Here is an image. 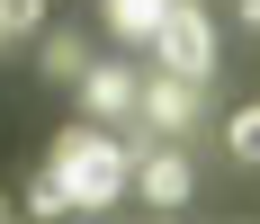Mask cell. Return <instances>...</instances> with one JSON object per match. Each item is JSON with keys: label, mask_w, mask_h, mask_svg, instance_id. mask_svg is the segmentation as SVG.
Here are the masks:
<instances>
[{"label": "cell", "mask_w": 260, "mask_h": 224, "mask_svg": "<svg viewBox=\"0 0 260 224\" xmlns=\"http://www.w3.org/2000/svg\"><path fill=\"white\" fill-rule=\"evenodd\" d=\"M45 171L72 188V215H108L126 198V179H135V144L126 135H90V117H81V125H63L45 144Z\"/></svg>", "instance_id": "6da1fadb"}, {"label": "cell", "mask_w": 260, "mask_h": 224, "mask_svg": "<svg viewBox=\"0 0 260 224\" xmlns=\"http://www.w3.org/2000/svg\"><path fill=\"white\" fill-rule=\"evenodd\" d=\"M144 45H153L161 72H188V81L215 72V18L198 9V0H171V9H161V27L144 36Z\"/></svg>", "instance_id": "7a4b0ae2"}, {"label": "cell", "mask_w": 260, "mask_h": 224, "mask_svg": "<svg viewBox=\"0 0 260 224\" xmlns=\"http://www.w3.org/2000/svg\"><path fill=\"white\" fill-rule=\"evenodd\" d=\"M126 188L153 206V215H180V206L198 198V171H188L180 135H161V144H135V179H126Z\"/></svg>", "instance_id": "3957f363"}, {"label": "cell", "mask_w": 260, "mask_h": 224, "mask_svg": "<svg viewBox=\"0 0 260 224\" xmlns=\"http://www.w3.org/2000/svg\"><path fill=\"white\" fill-rule=\"evenodd\" d=\"M198 117H207V81H188V72H153V81H144L135 125H153V135H188Z\"/></svg>", "instance_id": "277c9868"}, {"label": "cell", "mask_w": 260, "mask_h": 224, "mask_svg": "<svg viewBox=\"0 0 260 224\" xmlns=\"http://www.w3.org/2000/svg\"><path fill=\"white\" fill-rule=\"evenodd\" d=\"M72 90H81V117H99V125H135V108H144V72L135 63H90Z\"/></svg>", "instance_id": "5b68a950"}, {"label": "cell", "mask_w": 260, "mask_h": 224, "mask_svg": "<svg viewBox=\"0 0 260 224\" xmlns=\"http://www.w3.org/2000/svg\"><path fill=\"white\" fill-rule=\"evenodd\" d=\"M36 72H45V81H81V72H90L81 27H36Z\"/></svg>", "instance_id": "8992f818"}, {"label": "cell", "mask_w": 260, "mask_h": 224, "mask_svg": "<svg viewBox=\"0 0 260 224\" xmlns=\"http://www.w3.org/2000/svg\"><path fill=\"white\" fill-rule=\"evenodd\" d=\"M161 9H171V0H108V36H126V45H144V36L161 27Z\"/></svg>", "instance_id": "52a82bcc"}, {"label": "cell", "mask_w": 260, "mask_h": 224, "mask_svg": "<svg viewBox=\"0 0 260 224\" xmlns=\"http://www.w3.org/2000/svg\"><path fill=\"white\" fill-rule=\"evenodd\" d=\"M18 215H36V224H63V215H72V188H63L54 171H36V179H27V198H18Z\"/></svg>", "instance_id": "ba28073f"}, {"label": "cell", "mask_w": 260, "mask_h": 224, "mask_svg": "<svg viewBox=\"0 0 260 224\" xmlns=\"http://www.w3.org/2000/svg\"><path fill=\"white\" fill-rule=\"evenodd\" d=\"M224 152H234L242 171H260V99H242L234 117H224Z\"/></svg>", "instance_id": "9c48e42d"}, {"label": "cell", "mask_w": 260, "mask_h": 224, "mask_svg": "<svg viewBox=\"0 0 260 224\" xmlns=\"http://www.w3.org/2000/svg\"><path fill=\"white\" fill-rule=\"evenodd\" d=\"M36 27H45V0H0V63H9Z\"/></svg>", "instance_id": "30bf717a"}, {"label": "cell", "mask_w": 260, "mask_h": 224, "mask_svg": "<svg viewBox=\"0 0 260 224\" xmlns=\"http://www.w3.org/2000/svg\"><path fill=\"white\" fill-rule=\"evenodd\" d=\"M234 18H242V27H260V0H234Z\"/></svg>", "instance_id": "8fae6325"}, {"label": "cell", "mask_w": 260, "mask_h": 224, "mask_svg": "<svg viewBox=\"0 0 260 224\" xmlns=\"http://www.w3.org/2000/svg\"><path fill=\"white\" fill-rule=\"evenodd\" d=\"M9 215H18V198H9V188H0V224H9Z\"/></svg>", "instance_id": "7c38bea8"}]
</instances>
